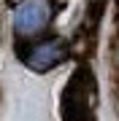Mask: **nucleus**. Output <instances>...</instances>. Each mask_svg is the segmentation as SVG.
Instances as JSON below:
<instances>
[{
	"label": "nucleus",
	"mask_w": 119,
	"mask_h": 121,
	"mask_svg": "<svg viewBox=\"0 0 119 121\" xmlns=\"http://www.w3.org/2000/svg\"><path fill=\"white\" fill-rule=\"evenodd\" d=\"M52 13V0H22L14 11V32L19 38H35L49 30Z\"/></svg>",
	"instance_id": "nucleus-1"
},
{
	"label": "nucleus",
	"mask_w": 119,
	"mask_h": 121,
	"mask_svg": "<svg viewBox=\"0 0 119 121\" xmlns=\"http://www.w3.org/2000/svg\"><path fill=\"white\" fill-rule=\"evenodd\" d=\"M68 56V46L65 40L60 38H46V40H38V43L27 46L22 51V65L33 73H49L57 65H62Z\"/></svg>",
	"instance_id": "nucleus-2"
}]
</instances>
